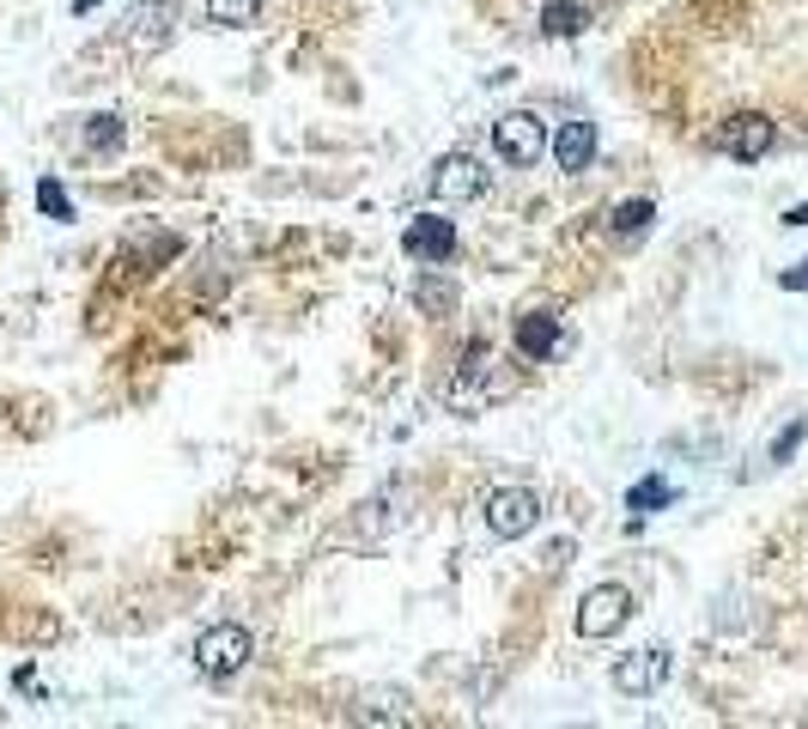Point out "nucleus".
Segmentation results:
<instances>
[{"label": "nucleus", "mask_w": 808, "mask_h": 729, "mask_svg": "<svg viewBox=\"0 0 808 729\" xmlns=\"http://www.w3.org/2000/svg\"><path fill=\"white\" fill-rule=\"evenodd\" d=\"M711 147L729 152V159H741V164H754L766 147H772V122H766V116H736V122H724L718 134H711Z\"/></svg>", "instance_id": "7"}, {"label": "nucleus", "mask_w": 808, "mask_h": 729, "mask_svg": "<svg viewBox=\"0 0 808 729\" xmlns=\"http://www.w3.org/2000/svg\"><path fill=\"white\" fill-rule=\"evenodd\" d=\"M517 353L523 359H553L559 353V317H523L517 322Z\"/></svg>", "instance_id": "11"}, {"label": "nucleus", "mask_w": 808, "mask_h": 729, "mask_svg": "<svg viewBox=\"0 0 808 729\" xmlns=\"http://www.w3.org/2000/svg\"><path fill=\"white\" fill-rule=\"evenodd\" d=\"M116 140H122V122H116V116H91V147L110 152Z\"/></svg>", "instance_id": "15"}, {"label": "nucleus", "mask_w": 808, "mask_h": 729, "mask_svg": "<svg viewBox=\"0 0 808 729\" xmlns=\"http://www.w3.org/2000/svg\"><path fill=\"white\" fill-rule=\"evenodd\" d=\"M669 650H632L627 662H615V693H627V699H650L662 681H669Z\"/></svg>", "instance_id": "5"}, {"label": "nucleus", "mask_w": 808, "mask_h": 729, "mask_svg": "<svg viewBox=\"0 0 808 729\" xmlns=\"http://www.w3.org/2000/svg\"><path fill=\"white\" fill-rule=\"evenodd\" d=\"M553 159H559V171H590V159H596V122H566V128H559Z\"/></svg>", "instance_id": "10"}, {"label": "nucleus", "mask_w": 808, "mask_h": 729, "mask_svg": "<svg viewBox=\"0 0 808 729\" xmlns=\"http://www.w3.org/2000/svg\"><path fill=\"white\" fill-rule=\"evenodd\" d=\"M627 505H632V511H638V517H650V511H657V505H669V487H662V475H650V480H638V487L627 492Z\"/></svg>", "instance_id": "13"}, {"label": "nucleus", "mask_w": 808, "mask_h": 729, "mask_svg": "<svg viewBox=\"0 0 808 729\" xmlns=\"http://www.w3.org/2000/svg\"><path fill=\"white\" fill-rule=\"evenodd\" d=\"M541 523V499L529 487H499L487 499V529L499 541H517V536H529V529Z\"/></svg>", "instance_id": "3"}, {"label": "nucleus", "mask_w": 808, "mask_h": 729, "mask_svg": "<svg viewBox=\"0 0 808 729\" xmlns=\"http://www.w3.org/2000/svg\"><path fill=\"white\" fill-rule=\"evenodd\" d=\"M194 662H201V675H238L243 662H250V632L243 627H207L194 638Z\"/></svg>", "instance_id": "4"}, {"label": "nucleus", "mask_w": 808, "mask_h": 729, "mask_svg": "<svg viewBox=\"0 0 808 729\" xmlns=\"http://www.w3.org/2000/svg\"><path fill=\"white\" fill-rule=\"evenodd\" d=\"M802 280H808V262H802L797 273H785V286H802Z\"/></svg>", "instance_id": "18"}, {"label": "nucleus", "mask_w": 808, "mask_h": 729, "mask_svg": "<svg viewBox=\"0 0 808 729\" xmlns=\"http://www.w3.org/2000/svg\"><path fill=\"white\" fill-rule=\"evenodd\" d=\"M615 219H620V231H638V226H645V219H650V201H627Z\"/></svg>", "instance_id": "17"}, {"label": "nucleus", "mask_w": 808, "mask_h": 729, "mask_svg": "<svg viewBox=\"0 0 808 729\" xmlns=\"http://www.w3.org/2000/svg\"><path fill=\"white\" fill-rule=\"evenodd\" d=\"M632 620V590L627 583H596L578 602V638H615Z\"/></svg>", "instance_id": "1"}, {"label": "nucleus", "mask_w": 808, "mask_h": 729, "mask_svg": "<svg viewBox=\"0 0 808 729\" xmlns=\"http://www.w3.org/2000/svg\"><path fill=\"white\" fill-rule=\"evenodd\" d=\"M408 256H420V262H450L456 256V226L450 219H438V213H426V219H413L408 226Z\"/></svg>", "instance_id": "8"}, {"label": "nucleus", "mask_w": 808, "mask_h": 729, "mask_svg": "<svg viewBox=\"0 0 808 729\" xmlns=\"http://www.w3.org/2000/svg\"><path fill=\"white\" fill-rule=\"evenodd\" d=\"M492 147H499L505 164H517V171H529V164L547 152V134H541V116L517 110V116H499L492 122Z\"/></svg>", "instance_id": "2"}, {"label": "nucleus", "mask_w": 808, "mask_h": 729, "mask_svg": "<svg viewBox=\"0 0 808 729\" xmlns=\"http://www.w3.org/2000/svg\"><path fill=\"white\" fill-rule=\"evenodd\" d=\"M262 0H207V19L213 24H256Z\"/></svg>", "instance_id": "12"}, {"label": "nucleus", "mask_w": 808, "mask_h": 729, "mask_svg": "<svg viewBox=\"0 0 808 729\" xmlns=\"http://www.w3.org/2000/svg\"><path fill=\"white\" fill-rule=\"evenodd\" d=\"M420 310H432V317H450L456 310V286H445V280H420Z\"/></svg>", "instance_id": "14"}, {"label": "nucleus", "mask_w": 808, "mask_h": 729, "mask_svg": "<svg viewBox=\"0 0 808 729\" xmlns=\"http://www.w3.org/2000/svg\"><path fill=\"white\" fill-rule=\"evenodd\" d=\"M802 432H808V420H790L785 432H778V445H772V456H778V462H785V456H790V450L802 445Z\"/></svg>", "instance_id": "16"}, {"label": "nucleus", "mask_w": 808, "mask_h": 729, "mask_svg": "<svg viewBox=\"0 0 808 729\" xmlns=\"http://www.w3.org/2000/svg\"><path fill=\"white\" fill-rule=\"evenodd\" d=\"M480 189H487V171H480L475 152H450V159H438V171H432L438 201H475Z\"/></svg>", "instance_id": "6"}, {"label": "nucleus", "mask_w": 808, "mask_h": 729, "mask_svg": "<svg viewBox=\"0 0 808 729\" xmlns=\"http://www.w3.org/2000/svg\"><path fill=\"white\" fill-rule=\"evenodd\" d=\"M408 505H413V492L408 487H389V492H377V499H365L359 505V536H383V529H396V523H408Z\"/></svg>", "instance_id": "9"}]
</instances>
